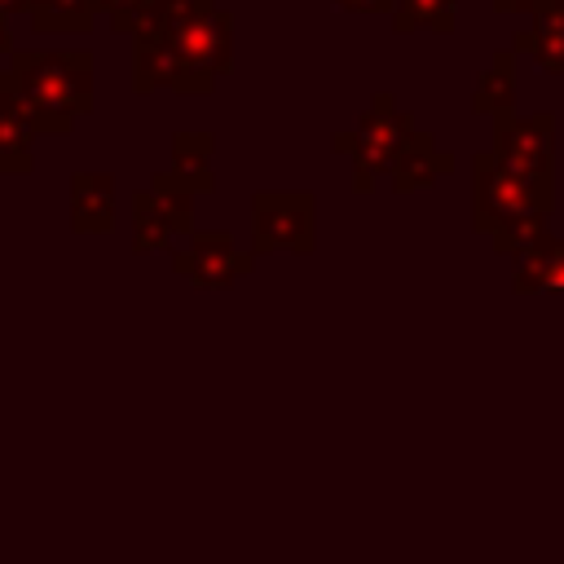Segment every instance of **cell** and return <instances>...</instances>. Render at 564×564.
<instances>
[{
	"instance_id": "6da1fadb",
	"label": "cell",
	"mask_w": 564,
	"mask_h": 564,
	"mask_svg": "<svg viewBox=\"0 0 564 564\" xmlns=\"http://www.w3.org/2000/svg\"><path fill=\"white\" fill-rule=\"evenodd\" d=\"M234 70V18L216 0H176L132 35V88L203 97Z\"/></svg>"
},
{
	"instance_id": "7a4b0ae2",
	"label": "cell",
	"mask_w": 564,
	"mask_h": 564,
	"mask_svg": "<svg viewBox=\"0 0 564 564\" xmlns=\"http://www.w3.org/2000/svg\"><path fill=\"white\" fill-rule=\"evenodd\" d=\"M555 181H533L507 167L494 150L471 154V229L494 242L498 256L529 251L542 234H551Z\"/></svg>"
},
{
	"instance_id": "3957f363",
	"label": "cell",
	"mask_w": 564,
	"mask_h": 564,
	"mask_svg": "<svg viewBox=\"0 0 564 564\" xmlns=\"http://www.w3.org/2000/svg\"><path fill=\"white\" fill-rule=\"evenodd\" d=\"M9 79L40 137H66L75 119L93 115V53L88 48H18Z\"/></svg>"
},
{
	"instance_id": "277c9868",
	"label": "cell",
	"mask_w": 564,
	"mask_h": 564,
	"mask_svg": "<svg viewBox=\"0 0 564 564\" xmlns=\"http://www.w3.org/2000/svg\"><path fill=\"white\" fill-rule=\"evenodd\" d=\"M414 115L397 106L392 93H375L370 106L361 110V119L348 132H335L330 145L335 154H344L352 163V189L357 194H375V185L392 172L397 150L405 145V137L414 132Z\"/></svg>"
},
{
	"instance_id": "5b68a950",
	"label": "cell",
	"mask_w": 564,
	"mask_h": 564,
	"mask_svg": "<svg viewBox=\"0 0 564 564\" xmlns=\"http://www.w3.org/2000/svg\"><path fill=\"white\" fill-rule=\"evenodd\" d=\"M313 242H317V203L308 189L251 194V256H269V251L308 256Z\"/></svg>"
},
{
	"instance_id": "8992f818",
	"label": "cell",
	"mask_w": 564,
	"mask_h": 564,
	"mask_svg": "<svg viewBox=\"0 0 564 564\" xmlns=\"http://www.w3.org/2000/svg\"><path fill=\"white\" fill-rule=\"evenodd\" d=\"M256 269L251 247H238L229 229H194L185 247H172V273L203 291H225L234 282H247Z\"/></svg>"
},
{
	"instance_id": "52a82bcc",
	"label": "cell",
	"mask_w": 564,
	"mask_h": 564,
	"mask_svg": "<svg viewBox=\"0 0 564 564\" xmlns=\"http://www.w3.org/2000/svg\"><path fill=\"white\" fill-rule=\"evenodd\" d=\"M194 234V194H185L167 172H154L150 189L132 194V251L150 256Z\"/></svg>"
},
{
	"instance_id": "ba28073f",
	"label": "cell",
	"mask_w": 564,
	"mask_h": 564,
	"mask_svg": "<svg viewBox=\"0 0 564 564\" xmlns=\"http://www.w3.org/2000/svg\"><path fill=\"white\" fill-rule=\"evenodd\" d=\"M494 154L520 176L555 181V115L533 110V115H511L494 123Z\"/></svg>"
},
{
	"instance_id": "9c48e42d",
	"label": "cell",
	"mask_w": 564,
	"mask_h": 564,
	"mask_svg": "<svg viewBox=\"0 0 564 564\" xmlns=\"http://www.w3.org/2000/svg\"><path fill=\"white\" fill-rule=\"evenodd\" d=\"M445 172H454V154H445L427 128H414L405 137V145L397 150V159H392L388 189L392 194H419V189L436 185Z\"/></svg>"
},
{
	"instance_id": "30bf717a",
	"label": "cell",
	"mask_w": 564,
	"mask_h": 564,
	"mask_svg": "<svg viewBox=\"0 0 564 564\" xmlns=\"http://www.w3.org/2000/svg\"><path fill=\"white\" fill-rule=\"evenodd\" d=\"M35 123L26 115V106L13 93L9 70H0V176H26L35 167Z\"/></svg>"
},
{
	"instance_id": "8fae6325",
	"label": "cell",
	"mask_w": 564,
	"mask_h": 564,
	"mask_svg": "<svg viewBox=\"0 0 564 564\" xmlns=\"http://www.w3.org/2000/svg\"><path fill=\"white\" fill-rule=\"evenodd\" d=\"M516 53H529V62L546 75H564V0H542L529 13V26L516 31Z\"/></svg>"
},
{
	"instance_id": "7c38bea8",
	"label": "cell",
	"mask_w": 564,
	"mask_h": 564,
	"mask_svg": "<svg viewBox=\"0 0 564 564\" xmlns=\"http://www.w3.org/2000/svg\"><path fill=\"white\" fill-rule=\"evenodd\" d=\"M70 229L75 234H110L115 229V176L110 172H75L70 176Z\"/></svg>"
},
{
	"instance_id": "4fadbf2b",
	"label": "cell",
	"mask_w": 564,
	"mask_h": 564,
	"mask_svg": "<svg viewBox=\"0 0 564 564\" xmlns=\"http://www.w3.org/2000/svg\"><path fill=\"white\" fill-rule=\"evenodd\" d=\"M511 286L516 295H564V238L542 234L529 251H520Z\"/></svg>"
},
{
	"instance_id": "5bb4252c",
	"label": "cell",
	"mask_w": 564,
	"mask_h": 564,
	"mask_svg": "<svg viewBox=\"0 0 564 564\" xmlns=\"http://www.w3.org/2000/svg\"><path fill=\"white\" fill-rule=\"evenodd\" d=\"M212 154H216V137L212 132H176L172 137V167H163L185 194H212L216 189V172H212Z\"/></svg>"
},
{
	"instance_id": "9a60e30c",
	"label": "cell",
	"mask_w": 564,
	"mask_h": 564,
	"mask_svg": "<svg viewBox=\"0 0 564 564\" xmlns=\"http://www.w3.org/2000/svg\"><path fill=\"white\" fill-rule=\"evenodd\" d=\"M471 110L502 123L516 115V48H498L471 88Z\"/></svg>"
},
{
	"instance_id": "2e32d148",
	"label": "cell",
	"mask_w": 564,
	"mask_h": 564,
	"mask_svg": "<svg viewBox=\"0 0 564 564\" xmlns=\"http://www.w3.org/2000/svg\"><path fill=\"white\" fill-rule=\"evenodd\" d=\"M26 18L35 35H88L97 22V0H31Z\"/></svg>"
},
{
	"instance_id": "e0dca14e",
	"label": "cell",
	"mask_w": 564,
	"mask_h": 564,
	"mask_svg": "<svg viewBox=\"0 0 564 564\" xmlns=\"http://www.w3.org/2000/svg\"><path fill=\"white\" fill-rule=\"evenodd\" d=\"M454 4L458 0H392V31L397 35H414V31H436L449 35L454 31Z\"/></svg>"
},
{
	"instance_id": "ac0fdd59",
	"label": "cell",
	"mask_w": 564,
	"mask_h": 564,
	"mask_svg": "<svg viewBox=\"0 0 564 564\" xmlns=\"http://www.w3.org/2000/svg\"><path fill=\"white\" fill-rule=\"evenodd\" d=\"M97 13L110 18L115 35H137L141 26H150L163 13V4L159 0H97Z\"/></svg>"
},
{
	"instance_id": "d6986e66",
	"label": "cell",
	"mask_w": 564,
	"mask_h": 564,
	"mask_svg": "<svg viewBox=\"0 0 564 564\" xmlns=\"http://www.w3.org/2000/svg\"><path fill=\"white\" fill-rule=\"evenodd\" d=\"M339 13H361V18H383L392 13V0H335Z\"/></svg>"
},
{
	"instance_id": "ffe728a7",
	"label": "cell",
	"mask_w": 564,
	"mask_h": 564,
	"mask_svg": "<svg viewBox=\"0 0 564 564\" xmlns=\"http://www.w3.org/2000/svg\"><path fill=\"white\" fill-rule=\"evenodd\" d=\"M542 0H494V9L498 13H507V18H516V13H533Z\"/></svg>"
},
{
	"instance_id": "44dd1931",
	"label": "cell",
	"mask_w": 564,
	"mask_h": 564,
	"mask_svg": "<svg viewBox=\"0 0 564 564\" xmlns=\"http://www.w3.org/2000/svg\"><path fill=\"white\" fill-rule=\"evenodd\" d=\"M31 0H0V18H13V13H26Z\"/></svg>"
},
{
	"instance_id": "7402d4cb",
	"label": "cell",
	"mask_w": 564,
	"mask_h": 564,
	"mask_svg": "<svg viewBox=\"0 0 564 564\" xmlns=\"http://www.w3.org/2000/svg\"><path fill=\"white\" fill-rule=\"evenodd\" d=\"M4 53H13V35H9V22L0 18V57H4Z\"/></svg>"
},
{
	"instance_id": "603a6c76",
	"label": "cell",
	"mask_w": 564,
	"mask_h": 564,
	"mask_svg": "<svg viewBox=\"0 0 564 564\" xmlns=\"http://www.w3.org/2000/svg\"><path fill=\"white\" fill-rule=\"evenodd\" d=\"M159 4H163V9H167V4H176V0H159Z\"/></svg>"
}]
</instances>
